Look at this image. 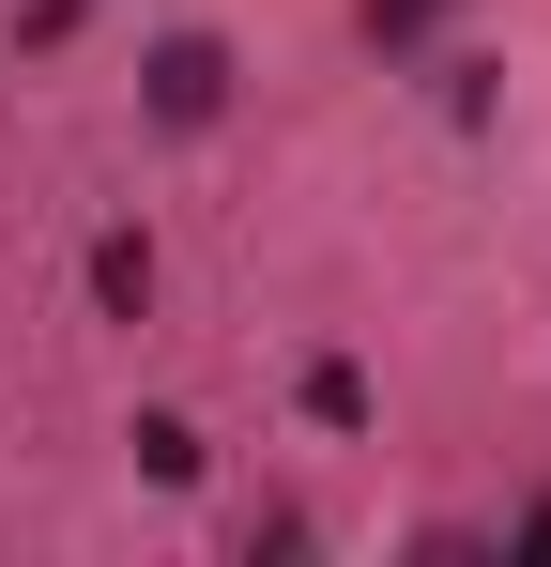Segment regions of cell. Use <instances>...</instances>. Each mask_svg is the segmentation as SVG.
Segmentation results:
<instances>
[{"instance_id":"obj_1","label":"cell","mask_w":551,"mask_h":567,"mask_svg":"<svg viewBox=\"0 0 551 567\" xmlns=\"http://www.w3.org/2000/svg\"><path fill=\"white\" fill-rule=\"evenodd\" d=\"M215 107H230V47H199V31H169V47H154V123H184V138H199Z\"/></svg>"},{"instance_id":"obj_2","label":"cell","mask_w":551,"mask_h":567,"mask_svg":"<svg viewBox=\"0 0 551 567\" xmlns=\"http://www.w3.org/2000/svg\"><path fill=\"white\" fill-rule=\"evenodd\" d=\"M92 291H107V307H138V291H154V246H123V230H107V246H92Z\"/></svg>"},{"instance_id":"obj_3","label":"cell","mask_w":551,"mask_h":567,"mask_svg":"<svg viewBox=\"0 0 551 567\" xmlns=\"http://www.w3.org/2000/svg\"><path fill=\"white\" fill-rule=\"evenodd\" d=\"M429 16H445V0H367V47H414Z\"/></svg>"}]
</instances>
